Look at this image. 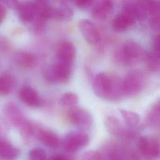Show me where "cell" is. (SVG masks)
<instances>
[{
	"instance_id": "5bb4252c",
	"label": "cell",
	"mask_w": 160,
	"mask_h": 160,
	"mask_svg": "<svg viewBox=\"0 0 160 160\" xmlns=\"http://www.w3.org/2000/svg\"><path fill=\"white\" fill-rule=\"evenodd\" d=\"M122 11L132 16L136 21H143L148 16L136 0H125Z\"/></svg>"
},
{
	"instance_id": "52a82bcc",
	"label": "cell",
	"mask_w": 160,
	"mask_h": 160,
	"mask_svg": "<svg viewBox=\"0 0 160 160\" xmlns=\"http://www.w3.org/2000/svg\"><path fill=\"white\" fill-rule=\"evenodd\" d=\"M89 142V136L82 132H71L62 141L63 148L69 152H74L86 146Z\"/></svg>"
},
{
	"instance_id": "e0dca14e",
	"label": "cell",
	"mask_w": 160,
	"mask_h": 160,
	"mask_svg": "<svg viewBox=\"0 0 160 160\" xmlns=\"http://www.w3.org/2000/svg\"><path fill=\"white\" fill-rule=\"evenodd\" d=\"M119 111L124 122L128 128H136L140 122V117L136 112L123 109H119Z\"/></svg>"
},
{
	"instance_id": "ffe728a7",
	"label": "cell",
	"mask_w": 160,
	"mask_h": 160,
	"mask_svg": "<svg viewBox=\"0 0 160 160\" xmlns=\"http://www.w3.org/2000/svg\"><path fill=\"white\" fill-rule=\"evenodd\" d=\"M16 61L20 67L28 69L34 66L36 63V58L29 52H21L16 55Z\"/></svg>"
},
{
	"instance_id": "8992f818",
	"label": "cell",
	"mask_w": 160,
	"mask_h": 160,
	"mask_svg": "<svg viewBox=\"0 0 160 160\" xmlns=\"http://www.w3.org/2000/svg\"><path fill=\"white\" fill-rule=\"evenodd\" d=\"M104 126L108 132L114 137L127 139L133 138L134 131L131 128H125L119 120L113 116H108L105 118Z\"/></svg>"
},
{
	"instance_id": "7c38bea8",
	"label": "cell",
	"mask_w": 160,
	"mask_h": 160,
	"mask_svg": "<svg viewBox=\"0 0 160 160\" xmlns=\"http://www.w3.org/2000/svg\"><path fill=\"white\" fill-rule=\"evenodd\" d=\"M136 21V20L132 16L121 11L113 18L111 26L115 31L122 32L127 31Z\"/></svg>"
},
{
	"instance_id": "2e32d148",
	"label": "cell",
	"mask_w": 160,
	"mask_h": 160,
	"mask_svg": "<svg viewBox=\"0 0 160 160\" xmlns=\"http://www.w3.org/2000/svg\"><path fill=\"white\" fill-rule=\"evenodd\" d=\"M19 154V149L9 142L0 141V156L4 160H15Z\"/></svg>"
},
{
	"instance_id": "f546056e",
	"label": "cell",
	"mask_w": 160,
	"mask_h": 160,
	"mask_svg": "<svg viewBox=\"0 0 160 160\" xmlns=\"http://www.w3.org/2000/svg\"><path fill=\"white\" fill-rule=\"evenodd\" d=\"M61 1H71L72 0H61Z\"/></svg>"
},
{
	"instance_id": "9a60e30c",
	"label": "cell",
	"mask_w": 160,
	"mask_h": 160,
	"mask_svg": "<svg viewBox=\"0 0 160 160\" xmlns=\"http://www.w3.org/2000/svg\"><path fill=\"white\" fill-rule=\"evenodd\" d=\"M76 56V48L72 43L64 42L59 47L57 59L72 64Z\"/></svg>"
},
{
	"instance_id": "7402d4cb",
	"label": "cell",
	"mask_w": 160,
	"mask_h": 160,
	"mask_svg": "<svg viewBox=\"0 0 160 160\" xmlns=\"http://www.w3.org/2000/svg\"><path fill=\"white\" fill-rule=\"evenodd\" d=\"M13 81L9 76H0V95H6L11 90Z\"/></svg>"
},
{
	"instance_id": "6da1fadb",
	"label": "cell",
	"mask_w": 160,
	"mask_h": 160,
	"mask_svg": "<svg viewBox=\"0 0 160 160\" xmlns=\"http://www.w3.org/2000/svg\"><path fill=\"white\" fill-rule=\"evenodd\" d=\"M92 87L96 95L103 99L116 101L124 97L122 79L113 73L98 74L94 79Z\"/></svg>"
},
{
	"instance_id": "7a4b0ae2",
	"label": "cell",
	"mask_w": 160,
	"mask_h": 160,
	"mask_svg": "<svg viewBox=\"0 0 160 160\" xmlns=\"http://www.w3.org/2000/svg\"><path fill=\"white\" fill-rule=\"evenodd\" d=\"M147 53L137 42L129 40L124 42L114 52V58L121 66H130L144 61Z\"/></svg>"
},
{
	"instance_id": "44dd1931",
	"label": "cell",
	"mask_w": 160,
	"mask_h": 160,
	"mask_svg": "<svg viewBox=\"0 0 160 160\" xmlns=\"http://www.w3.org/2000/svg\"><path fill=\"white\" fill-rule=\"evenodd\" d=\"M78 102V96L74 92H66L59 101V104L63 108H73Z\"/></svg>"
},
{
	"instance_id": "8fae6325",
	"label": "cell",
	"mask_w": 160,
	"mask_h": 160,
	"mask_svg": "<svg viewBox=\"0 0 160 160\" xmlns=\"http://www.w3.org/2000/svg\"><path fill=\"white\" fill-rule=\"evenodd\" d=\"M114 5L111 0H99L93 6L91 14L98 21H105L112 14Z\"/></svg>"
},
{
	"instance_id": "cb8c5ba5",
	"label": "cell",
	"mask_w": 160,
	"mask_h": 160,
	"mask_svg": "<svg viewBox=\"0 0 160 160\" xmlns=\"http://www.w3.org/2000/svg\"><path fill=\"white\" fill-rule=\"evenodd\" d=\"M82 160H106L102 152L97 151H89L82 156Z\"/></svg>"
},
{
	"instance_id": "4316f807",
	"label": "cell",
	"mask_w": 160,
	"mask_h": 160,
	"mask_svg": "<svg viewBox=\"0 0 160 160\" xmlns=\"http://www.w3.org/2000/svg\"><path fill=\"white\" fill-rule=\"evenodd\" d=\"M4 2L11 9H16L19 4L18 0H4Z\"/></svg>"
},
{
	"instance_id": "f1b7e54d",
	"label": "cell",
	"mask_w": 160,
	"mask_h": 160,
	"mask_svg": "<svg viewBox=\"0 0 160 160\" xmlns=\"http://www.w3.org/2000/svg\"><path fill=\"white\" fill-rule=\"evenodd\" d=\"M49 160H69V159L61 154H55L51 156Z\"/></svg>"
},
{
	"instance_id": "484cf974",
	"label": "cell",
	"mask_w": 160,
	"mask_h": 160,
	"mask_svg": "<svg viewBox=\"0 0 160 160\" xmlns=\"http://www.w3.org/2000/svg\"><path fill=\"white\" fill-rule=\"evenodd\" d=\"M153 49L160 52V32L158 33L153 40Z\"/></svg>"
},
{
	"instance_id": "4dcf8cb0",
	"label": "cell",
	"mask_w": 160,
	"mask_h": 160,
	"mask_svg": "<svg viewBox=\"0 0 160 160\" xmlns=\"http://www.w3.org/2000/svg\"><path fill=\"white\" fill-rule=\"evenodd\" d=\"M159 102H160V101H159Z\"/></svg>"
},
{
	"instance_id": "d4e9b609",
	"label": "cell",
	"mask_w": 160,
	"mask_h": 160,
	"mask_svg": "<svg viewBox=\"0 0 160 160\" xmlns=\"http://www.w3.org/2000/svg\"><path fill=\"white\" fill-rule=\"evenodd\" d=\"M93 0H74L75 4L79 8H86L91 5Z\"/></svg>"
},
{
	"instance_id": "d6986e66",
	"label": "cell",
	"mask_w": 160,
	"mask_h": 160,
	"mask_svg": "<svg viewBox=\"0 0 160 160\" xmlns=\"http://www.w3.org/2000/svg\"><path fill=\"white\" fill-rule=\"evenodd\" d=\"M38 138L42 143L49 148H56L59 144V139L56 134L48 130L39 131Z\"/></svg>"
},
{
	"instance_id": "603a6c76",
	"label": "cell",
	"mask_w": 160,
	"mask_h": 160,
	"mask_svg": "<svg viewBox=\"0 0 160 160\" xmlns=\"http://www.w3.org/2000/svg\"><path fill=\"white\" fill-rule=\"evenodd\" d=\"M31 160H47V156L45 151L40 148L32 149L29 153Z\"/></svg>"
},
{
	"instance_id": "30bf717a",
	"label": "cell",
	"mask_w": 160,
	"mask_h": 160,
	"mask_svg": "<svg viewBox=\"0 0 160 160\" xmlns=\"http://www.w3.org/2000/svg\"><path fill=\"white\" fill-rule=\"evenodd\" d=\"M16 9L19 19L23 22H29L36 18H38V12L36 2L24 1L19 3Z\"/></svg>"
},
{
	"instance_id": "5b68a950",
	"label": "cell",
	"mask_w": 160,
	"mask_h": 160,
	"mask_svg": "<svg viewBox=\"0 0 160 160\" xmlns=\"http://www.w3.org/2000/svg\"><path fill=\"white\" fill-rule=\"evenodd\" d=\"M138 149L140 154L147 159H153L159 156L160 145L158 139L154 137L146 136L139 138Z\"/></svg>"
},
{
	"instance_id": "ac0fdd59",
	"label": "cell",
	"mask_w": 160,
	"mask_h": 160,
	"mask_svg": "<svg viewBox=\"0 0 160 160\" xmlns=\"http://www.w3.org/2000/svg\"><path fill=\"white\" fill-rule=\"evenodd\" d=\"M144 62L149 71H158L160 69V52L153 49L151 52L147 53Z\"/></svg>"
},
{
	"instance_id": "3957f363",
	"label": "cell",
	"mask_w": 160,
	"mask_h": 160,
	"mask_svg": "<svg viewBox=\"0 0 160 160\" xmlns=\"http://www.w3.org/2000/svg\"><path fill=\"white\" fill-rule=\"evenodd\" d=\"M144 86L145 76L139 71H131L122 79V88L124 96H136L143 90Z\"/></svg>"
},
{
	"instance_id": "9c48e42d",
	"label": "cell",
	"mask_w": 160,
	"mask_h": 160,
	"mask_svg": "<svg viewBox=\"0 0 160 160\" xmlns=\"http://www.w3.org/2000/svg\"><path fill=\"white\" fill-rule=\"evenodd\" d=\"M79 31L90 44H96L100 39V34L96 26L88 19H81L79 22Z\"/></svg>"
},
{
	"instance_id": "277c9868",
	"label": "cell",
	"mask_w": 160,
	"mask_h": 160,
	"mask_svg": "<svg viewBox=\"0 0 160 160\" xmlns=\"http://www.w3.org/2000/svg\"><path fill=\"white\" fill-rule=\"evenodd\" d=\"M71 64L57 59L46 68L45 77L50 82H66L71 76Z\"/></svg>"
},
{
	"instance_id": "83f0119b",
	"label": "cell",
	"mask_w": 160,
	"mask_h": 160,
	"mask_svg": "<svg viewBox=\"0 0 160 160\" xmlns=\"http://www.w3.org/2000/svg\"><path fill=\"white\" fill-rule=\"evenodd\" d=\"M6 14V9L4 6L0 4V24L5 18Z\"/></svg>"
},
{
	"instance_id": "ba28073f",
	"label": "cell",
	"mask_w": 160,
	"mask_h": 160,
	"mask_svg": "<svg viewBox=\"0 0 160 160\" xmlns=\"http://www.w3.org/2000/svg\"><path fill=\"white\" fill-rule=\"evenodd\" d=\"M69 121L79 127L89 126L92 124V116L86 109L81 108H71L68 112Z\"/></svg>"
},
{
	"instance_id": "4fadbf2b",
	"label": "cell",
	"mask_w": 160,
	"mask_h": 160,
	"mask_svg": "<svg viewBox=\"0 0 160 160\" xmlns=\"http://www.w3.org/2000/svg\"><path fill=\"white\" fill-rule=\"evenodd\" d=\"M21 101L31 108H38L41 104V99L38 92L31 87H24L19 94Z\"/></svg>"
}]
</instances>
